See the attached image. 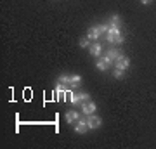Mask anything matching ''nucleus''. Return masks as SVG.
I'll return each instance as SVG.
<instances>
[{
	"label": "nucleus",
	"mask_w": 156,
	"mask_h": 149,
	"mask_svg": "<svg viewBox=\"0 0 156 149\" xmlns=\"http://www.w3.org/2000/svg\"><path fill=\"white\" fill-rule=\"evenodd\" d=\"M87 125H89V130H97V128L102 125V120L95 115H89V120H87Z\"/></svg>",
	"instance_id": "nucleus-1"
},
{
	"label": "nucleus",
	"mask_w": 156,
	"mask_h": 149,
	"mask_svg": "<svg viewBox=\"0 0 156 149\" xmlns=\"http://www.w3.org/2000/svg\"><path fill=\"white\" fill-rule=\"evenodd\" d=\"M118 55H120V50H108L106 55H102V59H104V62H106L108 66H111L113 62L116 61Z\"/></svg>",
	"instance_id": "nucleus-2"
},
{
	"label": "nucleus",
	"mask_w": 156,
	"mask_h": 149,
	"mask_svg": "<svg viewBox=\"0 0 156 149\" xmlns=\"http://www.w3.org/2000/svg\"><path fill=\"white\" fill-rule=\"evenodd\" d=\"M116 68H120V69H127V68H130V59L128 57H123V52H120V55L116 57Z\"/></svg>",
	"instance_id": "nucleus-3"
},
{
	"label": "nucleus",
	"mask_w": 156,
	"mask_h": 149,
	"mask_svg": "<svg viewBox=\"0 0 156 149\" xmlns=\"http://www.w3.org/2000/svg\"><path fill=\"white\" fill-rule=\"evenodd\" d=\"M80 106H82V113L83 115H94L95 109H97L95 102H80Z\"/></svg>",
	"instance_id": "nucleus-4"
},
{
	"label": "nucleus",
	"mask_w": 156,
	"mask_h": 149,
	"mask_svg": "<svg viewBox=\"0 0 156 149\" xmlns=\"http://www.w3.org/2000/svg\"><path fill=\"white\" fill-rule=\"evenodd\" d=\"M101 30H99V26H92L90 28V31H89V35H87V37H89V40H92V42H97V40L101 38Z\"/></svg>",
	"instance_id": "nucleus-5"
},
{
	"label": "nucleus",
	"mask_w": 156,
	"mask_h": 149,
	"mask_svg": "<svg viewBox=\"0 0 156 149\" xmlns=\"http://www.w3.org/2000/svg\"><path fill=\"white\" fill-rule=\"evenodd\" d=\"M87 130H89L87 122H85V120H78L76 125H75V132H76V133H85Z\"/></svg>",
	"instance_id": "nucleus-6"
},
{
	"label": "nucleus",
	"mask_w": 156,
	"mask_h": 149,
	"mask_svg": "<svg viewBox=\"0 0 156 149\" xmlns=\"http://www.w3.org/2000/svg\"><path fill=\"white\" fill-rule=\"evenodd\" d=\"M66 122L68 123H75V122H78L80 120V115H78L76 111H66Z\"/></svg>",
	"instance_id": "nucleus-7"
},
{
	"label": "nucleus",
	"mask_w": 156,
	"mask_h": 149,
	"mask_svg": "<svg viewBox=\"0 0 156 149\" xmlns=\"http://www.w3.org/2000/svg\"><path fill=\"white\" fill-rule=\"evenodd\" d=\"M101 52H102V47H101V44H97V42H95V44L90 45V54L94 55V57H99Z\"/></svg>",
	"instance_id": "nucleus-8"
},
{
	"label": "nucleus",
	"mask_w": 156,
	"mask_h": 149,
	"mask_svg": "<svg viewBox=\"0 0 156 149\" xmlns=\"http://www.w3.org/2000/svg\"><path fill=\"white\" fill-rule=\"evenodd\" d=\"M56 92H57V99L61 101V102H62V101H66L68 92H66V90H64V88L61 87V83H59V87H57V90H56Z\"/></svg>",
	"instance_id": "nucleus-9"
},
{
	"label": "nucleus",
	"mask_w": 156,
	"mask_h": 149,
	"mask_svg": "<svg viewBox=\"0 0 156 149\" xmlns=\"http://www.w3.org/2000/svg\"><path fill=\"white\" fill-rule=\"evenodd\" d=\"M69 85L80 87V85H82V76H80V75H71V83H69Z\"/></svg>",
	"instance_id": "nucleus-10"
},
{
	"label": "nucleus",
	"mask_w": 156,
	"mask_h": 149,
	"mask_svg": "<svg viewBox=\"0 0 156 149\" xmlns=\"http://www.w3.org/2000/svg\"><path fill=\"white\" fill-rule=\"evenodd\" d=\"M68 97H69V102H71L73 106L80 104V99H78V94H73V92H68Z\"/></svg>",
	"instance_id": "nucleus-11"
},
{
	"label": "nucleus",
	"mask_w": 156,
	"mask_h": 149,
	"mask_svg": "<svg viewBox=\"0 0 156 149\" xmlns=\"http://www.w3.org/2000/svg\"><path fill=\"white\" fill-rule=\"evenodd\" d=\"M59 83H61V85H69V83H71V76H69V75H61V76H59Z\"/></svg>",
	"instance_id": "nucleus-12"
},
{
	"label": "nucleus",
	"mask_w": 156,
	"mask_h": 149,
	"mask_svg": "<svg viewBox=\"0 0 156 149\" xmlns=\"http://www.w3.org/2000/svg\"><path fill=\"white\" fill-rule=\"evenodd\" d=\"M95 66H97V69H101V71H106V69H108V64L104 62V59H97Z\"/></svg>",
	"instance_id": "nucleus-13"
},
{
	"label": "nucleus",
	"mask_w": 156,
	"mask_h": 149,
	"mask_svg": "<svg viewBox=\"0 0 156 149\" xmlns=\"http://www.w3.org/2000/svg\"><path fill=\"white\" fill-rule=\"evenodd\" d=\"M80 47H82V49H85V47H89L90 45V40H89V37H82V38H80Z\"/></svg>",
	"instance_id": "nucleus-14"
},
{
	"label": "nucleus",
	"mask_w": 156,
	"mask_h": 149,
	"mask_svg": "<svg viewBox=\"0 0 156 149\" xmlns=\"http://www.w3.org/2000/svg\"><path fill=\"white\" fill-rule=\"evenodd\" d=\"M123 69H120V68H115V69H113V76L116 78V80H120V78H123Z\"/></svg>",
	"instance_id": "nucleus-15"
},
{
	"label": "nucleus",
	"mask_w": 156,
	"mask_h": 149,
	"mask_svg": "<svg viewBox=\"0 0 156 149\" xmlns=\"http://www.w3.org/2000/svg\"><path fill=\"white\" fill-rule=\"evenodd\" d=\"M120 23H122L120 16H116V14H115V16L111 17V24H109V26H118V28H120Z\"/></svg>",
	"instance_id": "nucleus-16"
},
{
	"label": "nucleus",
	"mask_w": 156,
	"mask_h": 149,
	"mask_svg": "<svg viewBox=\"0 0 156 149\" xmlns=\"http://www.w3.org/2000/svg\"><path fill=\"white\" fill-rule=\"evenodd\" d=\"M78 99H80V102H87V101L90 99V95L87 94V92H80V94H78Z\"/></svg>",
	"instance_id": "nucleus-17"
},
{
	"label": "nucleus",
	"mask_w": 156,
	"mask_h": 149,
	"mask_svg": "<svg viewBox=\"0 0 156 149\" xmlns=\"http://www.w3.org/2000/svg\"><path fill=\"white\" fill-rule=\"evenodd\" d=\"M115 44H123V35L118 33L116 37H115Z\"/></svg>",
	"instance_id": "nucleus-18"
},
{
	"label": "nucleus",
	"mask_w": 156,
	"mask_h": 149,
	"mask_svg": "<svg viewBox=\"0 0 156 149\" xmlns=\"http://www.w3.org/2000/svg\"><path fill=\"white\" fill-rule=\"evenodd\" d=\"M99 30H101V33H108L109 31V26L108 24H102V26H99Z\"/></svg>",
	"instance_id": "nucleus-19"
},
{
	"label": "nucleus",
	"mask_w": 156,
	"mask_h": 149,
	"mask_svg": "<svg viewBox=\"0 0 156 149\" xmlns=\"http://www.w3.org/2000/svg\"><path fill=\"white\" fill-rule=\"evenodd\" d=\"M140 2H142L144 5H149V4H151V2H153V0H140Z\"/></svg>",
	"instance_id": "nucleus-20"
}]
</instances>
